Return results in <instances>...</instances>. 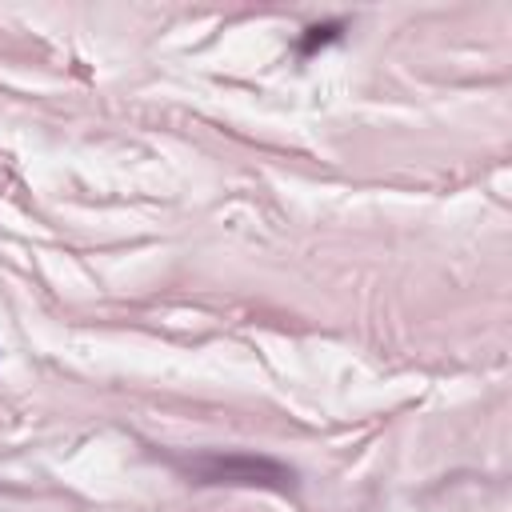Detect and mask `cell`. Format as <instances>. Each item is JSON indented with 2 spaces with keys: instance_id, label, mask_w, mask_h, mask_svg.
Returning a JSON list of instances; mask_svg holds the SVG:
<instances>
[{
  "instance_id": "obj_2",
  "label": "cell",
  "mask_w": 512,
  "mask_h": 512,
  "mask_svg": "<svg viewBox=\"0 0 512 512\" xmlns=\"http://www.w3.org/2000/svg\"><path fill=\"white\" fill-rule=\"evenodd\" d=\"M344 28H348V20H324V24H308V28L300 32V40H296V52H300V56H316V52H324L328 44H336V40L344 36Z\"/></svg>"
},
{
  "instance_id": "obj_1",
  "label": "cell",
  "mask_w": 512,
  "mask_h": 512,
  "mask_svg": "<svg viewBox=\"0 0 512 512\" xmlns=\"http://www.w3.org/2000/svg\"><path fill=\"white\" fill-rule=\"evenodd\" d=\"M180 472L192 484H236V488H272V492H296V472L280 460L252 456V452H208L180 460Z\"/></svg>"
}]
</instances>
